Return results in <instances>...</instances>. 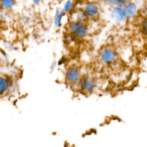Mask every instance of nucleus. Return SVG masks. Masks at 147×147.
Segmentation results:
<instances>
[{
	"label": "nucleus",
	"mask_w": 147,
	"mask_h": 147,
	"mask_svg": "<svg viewBox=\"0 0 147 147\" xmlns=\"http://www.w3.org/2000/svg\"><path fill=\"white\" fill-rule=\"evenodd\" d=\"M68 29L69 33L75 37L82 38L88 33V26L85 21L75 20L71 21L68 25Z\"/></svg>",
	"instance_id": "nucleus-1"
},
{
	"label": "nucleus",
	"mask_w": 147,
	"mask_h": 147,
	"mask_svg": "<svg viewBox=\"0 0 147 147\" xmlns=\"http://www.w3.org/2000/svg\"><path fill=\"white\" fill-rule=\"evenodd\" d=\"M87 19H94L97 18L100 12L99 5L94 1L86 2L82 8Z\"/></svg>",
	"instance_id": "nucleus-2"
},
{
	"label": "nucleus",
	"mask_w": 147,
	"mask_h": 147,
	"mask_svg": "<svg viewBox=\"0 0 147 147\" xmlns=\"http://www.w3.org/2000/svg\"><path fill=\"white\" fill-rule=\"evenodd\" d=\"M111 16L118 22H123L127 19L123 6L118 5L111 7Z\"/></svg>",
	"instance_id": "nucleus-3"
},
{
	"label": "nucleus",
	"mask_w": 147,
	"mask_h": 147,
	"mask_svg": "<svg viewBox=\"0 0 147 147\" xmlns=\"http://www.w3.org/2000/svg\"><path fill=\"white\" fill-rule=\"evenodd\" d=\"M100 57L102 61L106 64H112L116 59L115 51L110 47L103 48L100 52Z\"/></svg>",
	"instance_id": "nucleus-4"
},
{
	"label": "nucleus",
	"mask_w": 147,
	"mask_h": 147,
	"mask_svg": "<svg viewBox=\"0 0 147 147\" xmlns=\"http://www.w3.org/2000/svg\"><path fill=\"white\" fill-rule=\"evenodd\" d=\"M65 78L69 83L74 84L76 83L80 79V73L78 67L75 65L69 67L66 71Z\"/></svg>",
	"instance_id": "nucleus-5"
},
{
	"label": "nucleus",
	"mask_w": 147,
	"mask_h": 147,
	"mask_svg": "<svg viewBox=\"0 0 147 147\" xmlns=\"http://www.w3.org/2000/svg\"><path fill=\"white\" fill-rule=\"evenodd\" d=\"M123 7L127 19L133 18L137 16L138 11V7L137 3L135 2L130 1L123 5Z\"/></svg>",
	"instance_id": "nucleus-6"
},
{
	"label": "nucleus",
	"mask_w": 147,
	"mask_h": 147,
	"mask_svg": "<svg viewBox=\"0 0 147 147\" xmlns=\"http://www.w3.org/2000/svg\"><path fill=\"white\" fill-rule=\"evenodd\" d=\"M80 84L82 89L84 91L88 92L91 91L94 87V80L92 77L87 75L82 78L80 82Z\"/></svg>",
	"instance_id": "nucleus-7"
},
{
	"label": "nucleus",
	"mask_w": 147,
	"mask_h": 147,
	"mask_svg": "<svg viewBox=\"0 0 147 147\" xmlns=\"http://www.w3.org/2000/svg\"><path fill=\"white\" fill-rule=\"evenodd\" d=\"M11 84L10 79L6 75H0V96L5 95Z\"/></svg>",
	"instance_id": "nucleus-8"
},
{
	"label": "nucleus",
	"mask_w": 147,
	"mask_h": 147,
	"mask_svg": "<svg viewBox=\"0 0 147 147\" xmlns=\"http://www.w3.org/2000/svg\"><path fill=\"white\" fill-rule=\"evenodd\" d=\"M65 14L63 11L61 9H56L54 16V24L55 26H60L62 24L63 18Z\"/></svg>",
	"instance_id": "nucleus-9"
},
{
	"label": "nucleus",
	"mask_w": 147,
	"mask_h": 147,
	"mask_svg": "<svg viewBox=\"0 0 147 147\" xmlns=\"http://www.w3.org/2000/svg\"><path fill=\"white\" fill-rule=\"evenodd\" d=\"M75 2L73 0H65L63 3L61 9L65 14L69 13L73 11L75 7Z\"/></svg>",
	"instance_id": "nucleus-10"
},
{
	"label": "nucleus",
	"mask_w": 147,
	"mask_h": 147,
	"mask_svg": "<svg viewBox=\"0 0 147 147\" xmlns=\"http://www.w3.org/2000/svg\"><path fill=\"white\" fill-rule=\"evenodd\" d=\"M16 5V0H0V7L4 10H10Z\"/></svg>",
	"instance_id": "nucleus-11"
},
{
	"label": "nucleus",
	"mask_w": 147,
	"mask_h": 147,
	"mask_svg": "<svg viewBox=\"0 0 147 147\" xmlns=\"http://www.w3.org/2000/svg\"><path fill=\"white\" fill-rule=\"evenodd\" d=\"M141 29L142 32L147 34V15H146L141 21Z\"/></svg>",
	"instance_id": "nucleus-12"
},
{
	"label": "nucleus",
	"mask_w": 147,
	"mask_h": 147,
	"mask_svg": "<svg viewBox=\"0 0 147 147\" xmlns=\"http://www.w3.org/2000/svg\"><path fill=\"white\" fill-rule=\"evenodd\" d=\"M106 1L107 3V4L111 7L119 5L118 0H106Z\"/></svg>",
	"instance_id": "nucleus-13"
},
{
	"label": "nucleus",
	"mask_w": 147,
	"mask_h": 147,
	"mask_svg": "<svg viewBox=\"0 0 147 147\" xmlns=\"http://www.w3.org/2000/svg\"><path fill=\"white\" fill-rule=\"evenodd\" d=\"M130 1H131V0H118L119 5H122V6L125 5L126 3L129 2Z\"/></svg>",
	"instance_id": "nucleus-14"
},
{
	"label": "nucleus",
	"mask_w": 147,
	"mask_h": 147,
	"mask_svg": "<svg viewBox=\"0 0 147 147\" xmlns=\"http://www.w3.org/2000/svg\"><path fill=\"white\" fill-rule=\"evenodd\" d=\"M30 1L33 4L36 5H39L41 2V0H30Z\"/></svg>",
	"instance_id": "nucleus-15"
}]
</instances>
